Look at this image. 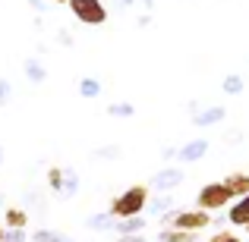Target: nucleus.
I'll return each instance as SVG.
<instances>
[{"label":"nucleus","mask_w":249,"mask_h":242,"mask_svg":"<svg viewBox=\"0 0 249 242\" xmlns=\"http://www.w3.org/2000/svg\"><path fill=\"white\" fill-rule=\"evenodd\" d=\"M145 205H148V189L145 186H129V189H123L120 195L110 198V214H114L117 220L139 217V214L145 211Z\"/></svg>","instance_id":"f257e3e1"},{"label":"nucleus","mask_w":249,"mask_h":242,"mask_svg":"<svg viewBox=\"0 0 249 242\" xmlns=\"http://www.w3.org/2000/svg\"><path fill=\"white\" fill-rule=\"evenodd\" d=\"M231 201H233V195H231V189L224 186V179H221V182H208V186H202L196 205H199L202 211H221V208H227Z\"/></svg>","instance_id":"f03ea898"},{"label":"nucleus","mask_w":249,"mask_h":242,"mask_svg":"<svg viewBox=\"0 0 249 242\" xmlns=\"http://www.w3.org/2000/svg\"><path fill=\"white\" fill-rule=\"evenodd\" d=\"M70 13L73 19H79L82 25H104L107 22V10L101 0H70Z\"/></svg>","instance_id":"7ed1b4c3"},{"label":"nucleus","mask_w":249,"mask_h":242,"mask_svg":"<svg viewBox=\"0 0 249 242\" xmlns=\"http://www.w3.org/2000/svg\"><path fill=\"white\" fill-rule=\"evenodd\" d=\"M212 224V217H208V211H180L174 217V230H186V233H199L205 230V226Z\"/></svg>","instance_id":"20e7f679"},{"label":"nucleus","mask_w":249,"mask_h":242,"mask_svg":"<svg viewBox=\"0 0 249 242\" xmlns=\"http://www.w3.org/2000/svg\"><path fill=\"white\" fill-rule=\"evenodd\" d=\"M22 73H25V79H29L32 85H41L44 79H48V69H44V63L38 60V57H29V60L22 63Z\"/></svg>","instance_id":"39448f33"},{"label":"nucleus","mask_w":249,"mask_h":242,"mask_svg":"<svg viewBox=\"0 0 249 242\" xmlns=\"http://www.w3.org/2000/svg\"><path fill=\"white\" fill-rule=\"evenodd\" d=\"M231 224L249 226V195H240V198H233V205H231Z\"/></svg>","instance_id":"423d86ee"},{"label":"nucleus","mask_w":249,"mask_h":242,"mask_svg":"<svg viewBox=\"0 0 249 242\" xmlns=\"http://www.w3.org/2000/svg\"><path fill=\"white\" fill-rule=\"evenodd\" d=\"M224 186L231 189L233 198H240V195H249V173H231V176H224Z\"/></svg>","instance_id":"0eeeda50"},{"label":"nucleus","mask_w":249,"mask_h":242,"mask_svg":"<svg viewBox=\"0 0 249 242\" xmlns=\"http://www.w3.org/2000/svg\"><path fill=\"white\" fill-rule=\"evenodd\" d=\"M79 192V173L73 167H63V189L57 192V198H73Z\"/></svg>","instance_id":"6e6552de"},{"label":"nucleus","mask_w":249,"mask_h":242,"mask_svg":"<svg viewBox=\"0 0 249 242\" xmlns=\"http://www.w3.org/2000/svg\"><path fill=\"white\" fill-rule=\"evenodd\" d=\"M3 224H6V230H25L29 211H22V208H6L3 211Z\"/></svg>","instance_id":"1a4fd4ad"},{"label":"nucleus","mask_w":249,"mask_h":242,"mask_svg":"<svg viewBox=\"0 0 249 242\" xmlns=\"http://www.w3.org/2000/svg\"><path fill=\"white\" fill-rule=\"evenodd\" d=\"M101 95V82L91 79V76H85V79H79V97H85V101H91V97Z\"/></svg>","instance_id":"9d476101"},{"label":"nucleus","mask_w":249,"mask_h":242,"mask_svg":"<svg viewBox=\"0 0 249 242\" xmlns=\"http://www.w3.org/2000/svg\"><path fill=\"white\" fill-rule=\"evenodd\" d=\"M180 182V173H174V170H164V173H158L152 179V186L155 189H170V186H177Z\"/></svg>","instance_id":"9b49d317"},{"label":"nucleus","mask_w":249,"mask_h":242,"mask_svg":"<svg viewBox=\"0 0 249 242\" xmlns=\"http://www.w3.org/2000/svg\"><path fill=\"white\" fill-rule=\"evenodd\" d=\"M117 230H120L123 236H129V233H139V230H142V214H139V217H123V220H117Z\"/></svg>","instance_id":"f8f14e48"},{"label":"nucleus","mask_w":249,"mask_h":242,"mask_svg":"<svg viewBox=\"0 0 249 242\" xmlns=\"http://www.w3.org/2000/svg\"><path fill=\"white\" fill-rule=\"evenodd\" d=\"M48 186H51V192H60L63 189V167H51L48 170Z\"/></svg>","instance_id":"ddd939ff"},{"label":"nucleus","mask_w":249,"mask_h":242,"mask_svg":"<svg viewBox=\"0 0 249 242\" xmlns=\"http://www.w3.org/2000/svg\"><path fill=\"white\" fill-rule=\"evenodd\" d=\"M196 236L193 233H186V230H164L161 233V242H193Z\"/></svg>","instance_id":"4468645a"},{"label":"nucleus","mask_w":249,"mask_h":242,"mask_svg":"<svg viewBox=\"0 0 249 242\" xmlns=\"http://www.w3.org/2000/svg\"><path fill=\"white\" fill-rule=\"evenodd\" d=\"M114 214H98V217L89 220V226H95V230H107V226H114Z\"/></svg>","instance_id":"2eb2a0df"},{"label":"nucleus","mask_w":249,"mask_h":242,"mask_svg":"<svg viewBox=\"0 0 249 242\" xmlns=\"http://www.w3.org/2000/svg\"><path fill=\"white\" fill-rule=\"evenodd\" d=\"M107 113L117 116V120H123V116H133V104H110Z\"/></svg>","instance_id":"dca6fc26"},{"label":"nucleus","mask_w":249,"mask_h":242,"mask_svg":"<svg viewBox=\"0 0 249 242\" xmlns=\"http://www.w3.org/2000/svg\"><path fill=\"white\" fill-rule=\"evenodd\" d=\"M10 101H13V82L10 79H0V107H6Z\"/></svg>","instance_id":"f3484780"},{"label":"nucleus","mask_w":249,"mask_h":242,"mask_svg":"<svg viewBox=\"0 0 249 242\" xmlns=\"http://www.w3.org/2000/svg\"><path fill=\"white\" fill-rule=\"evenodd\" d=\"M32 239H35V242H67V239L60 236V233H51V230H38Z\"/></svg>","instance_id":"a211bd4d"},{"label":"nucleus","mask_w":249,"mask_h":242,"mask_svg":"<svg viewBox=\"0 0 249 242\" xmlns=\"http://www.w3.org/2000/svg\"><path fill=\"white\" fill-rule=\"evenodd\" d=\"M22 239H25L22 230H6L3 233V242H22Z\"/></svg>","instance_id":"6ab92c4d"},{"label":"nucleus","mask_w":249,"mask_h":242,"mask_svg":"<svg viewBox=\"0 0 249 242\" xmlns=\"http://www.w3.org/2000/svg\"><path fill=\"white\" fill-rule=\"evenodd\" d=\"M120 148H95V158H117Z\"/></svg>","instance_id":"aec40b11"},{"label":"nucleus","mask_w":249,"mask_h":242,"mask_svg":"<svg viewBox=\"0 0 249 242\" xmlns=\"http://www.w3.org/2000/svg\"><path fill=\"white\" fill-rule=\"evenodd\" d=\"M57 44H63V48H70V44H73V35H70L67 29H60V32H57Z\"/></svg>","instance_id":"412c9836"},{"label":"nucleus","mask_w":249,"mask_h":242,"mask_svg":"<svg viewBox=\"0 0 249 242\" xmlns=\"http://www.w3.org/2000/svg\"><path fill=\"white\" fill-rule=\"evenodd\" d=\"M208 242H240V236H233V233H218V236H212Z\"/></svg>","instance_id":"4be33fe9"},{"label":"nucleus","mask_w":249,"mask_h":242,"mask_svg":"<svg viewBox=\"0 0 249 242\" xmlns=\"http://www.w3.org/2000/svg\"><path fill=\"white\" fill-rule=\"evenodd\" d=\"M199 154H202V145H189L186 151H183V158H189V161H193V158H199Z\"/></svg>","instance_id":"5701e85b"},{"label":"nucleus","mask_w":249,"mask_h":242,"mask_svg":"<svg viewBox=\"0 0 249 242\" xmlns=\"http://www.w3.org/2000/svg\"><path fill=\"white\" fill-rule=\"evenodd\" d=\"M32 3V10H38V13H48V0H29Z\"/></svg>","instance_id":"b1692460"},{"label":"nucleus","mask_w":249,"mask_h":242,"mask_svg":"<svg viewBox=\"0 0 249 242\" xmlns=\"http://www.w3.org/2000/svg\"><path fill=\"white\" fill-rule=\"evenodd\" d=\"M3 163H6V148L0 145V167H3Z\"/></svg>","instance_id":"393cba45"},{"label":"nucleus","mask_w":249,"mask_h":242,"mask_svg":"<svg viewBox=\"0 0 249 242\" xmlns=\"http://www.w3.org/2000/svg\"><path fill=\"white\" fill-rule=\"evenodd\" d=\"M48 3H60V6H67V3H70V0H48Z\"/></svg>","instance_id":"a878e982"},{"label":"nucleus","mask_w":249,"mask_h":242,"mask_svg":"<svg viewBox=\"0 0 249 242\" xmlns=\"http://www.w3.org/2000/svg\"><path fill=\"white\" fill-rule=\"evenodd\" d=\"M120 242H142V239H136V236H126V239H120Z\"/></svg>","instance_id":"bb28decb"},{"label":"nucleus","mask_w":249,"mask_h":242,"mask_svg":"<svg viewBox=\"0 0 249 242\" xmlns=\"http://www.w3.org/2000/svg\"><path fill=\"white\" fill-rule=\"evenodd\" d=\"M3 233H6V230H3V226H0V242H3Z\"/></svg>","instance_id":"cd10ccee"},{"label":"nucleus","mask_w":249,"mask_h":242,"mask_svg":"<svg viewBox=\"0 0 249 242\" xmlns=\"http://www.w3.org/2000/svg\"><path fill=\"white\" fill-rule=\"evenodd\" d=\"M120 3H123V6H126V3H133V0H120Z\"/></svg>","instance_id":"c85d7f7f"},{"label":"nucleus","mask_w":249,"mask_h":242,"mask_svg":"<svg viewBox=\"0 0 249 242\" xmlns=\"http://www.w3.org/2000/svg\"><path fill=\"white\" fill-rule=\"evenodd\" d=\"M0 208H3V192H0Z\"/></svg>","instance_id":"c756f323"},{"label":"nucleus","mask_w":249,"mask_h":242,"mask_svg":"<svg viewBox=\"0 0 249 242\" xmlns=\"http://www.w3.org/2000/svg\"><path fill=\"white\" fill-rule=\"evenodd\" d=\"M246 230H249V226H246Z\"/></svg>","instance_id":"7c9ffc66"}]
</instances>
